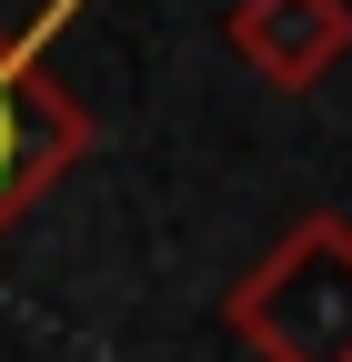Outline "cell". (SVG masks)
Here are the masks:
<instances>
[{
    "label": "cell",
    "mask_w": 352,
    "mask_h": 362,
    "mask_svg": "<svg viewBox=\"0 0 352 362\" xmlns=\"http://www.w3.org/2000/svg\"><path fill=\"white\" fill-rule=\"evenodd\" d=\"M222 322L252 362H352V221H282V242L222 292Z\"/></svg>",
    "instance_id": "obj_1"
},
{
    "label": "cell",
    "mask_w": 352,
    "mask_h": 362,
    "mask_svg": "<svg viewBox=\"0 0 352 362\" xmlns=\"http://www.w3.org/2000/svg\"><path fill=\"white\" fill-rule=\"evenodd\" d=\"M91 151V111L71 101L40 61V40L0 21V242H11V221L51 192V181Z\"/></svg>",
    "instance_id": "obj_2"
},
{
    "label": "cell",
    "mask_w": 352,
    "mask_h": 362,
    "mask_svg": "<svg viewBox=\"0 0 352 362\" xmlns=\"http://www.w3.org/2000/svg\"><path fill=\"white\" fill-rule=\"evenodd\" d=\"M222 40L242 51V71H262L272 90H322L352 61V0H232Z\"/></svg>",
    "instance_id": "obj_3"
}]
</instances>
